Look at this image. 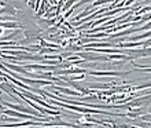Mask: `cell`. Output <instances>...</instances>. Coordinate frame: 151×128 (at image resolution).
I'll return each mask as SVG.
<instances>
[{"label":"cell","mask_w":151,"mask_h":128,"mask_svg":"<svg viewBox=\"0 0 151 128\" xmlns=\"http://www.w3.org/2000/svg\"><path fill=\"white\" fill-rule=\"evenodd\" d=\"M52 88H55V90H58V91H63L65 94H68V95H72V96H81L83 94L78 91H76V90H70V88H65V87H58V85H51Z\"/></svg>","instance_id":"6da1fadb"},{"label":"cell","mask_w":151,"mask_h":128,"mask_svg":"<svg viewBox=\"0 0 151 128\" xmlns=\"http://www.w3.org/2000/svg\"><path fill=\"white\" fill-rule=\"evenodd\" d=\"M88 74H92V76H121V73L119 72H111V70H109V72H88Z\"/></svg>","instance_id":"7a4b0ae2"},{"label":"cell","mask_w":151,"mask_h":128,"mask_svg":"<svg viewBox=\"0 0 151 128\" xmlns=\"http://www.w3.org/2000/svg\"><path fill=\"white\" fill-rule=\"evenodd\" d=\"M72 4H73V1H68V3H66V4H65V6H63V10H68V8L70 7Z\"/></svg>","instance_id":"277c9868"},{"label":"cell","mask_w":151,"mask_h":128,"mask_svg":"<svg viewBox=\"0 0 151 128\" xmlns=\"http://www.w3.org/2000/svg\"><path fill=\"white\" fill-rule=\"evenodd\" d=\"M0 26L1 28H19L22 25L17 24V22H0Z\"/></svg>","instance_id":"3957f363"}]
</instances>
